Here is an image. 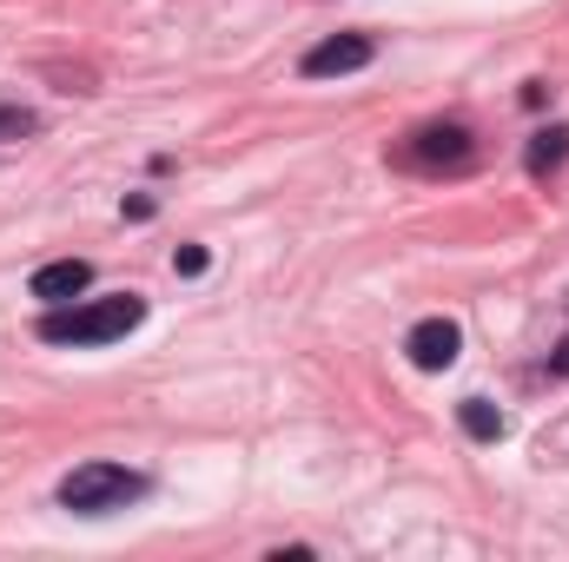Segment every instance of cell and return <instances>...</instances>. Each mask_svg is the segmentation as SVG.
Returning a JSON list of instances; mask_svg holds the SVG:
<instances>
[{"label":"cell","instance_id":"obj_1","mask_svg":"<svg viewBox=\"0 0 569 562\" xmlns=\"http://www.w3.org/2000/svg\"><path fill=\"white\" fill-rule=\"evenodd\" d=\"M140 318H146L140 291H120V298H73V304H53V311L40 318V338L60 344V351H67V344L87 351V344H113V338H127Z\"/></svg>","mask_w":569,"mask_h":562},{"label":"cell","instance_id":"obj_2","mask_svg":"<svg viewBox=\"0 0 569 562\" xmlns=\"http://www.w3.org/2000/svg\"><path fill=\"white\" fill-rule=\"evenodd\" d=\"M146 490H152L146 470H127V463H80V470L60 476V510H73V516H107V510L140 503Z\"/></svg>","mask_w":569,"mask_h":562},{"label":"cell","instance_id":"obj_3","mask_svg":"<svg viewBox=\"0 0 569 562\" xmlns=\"http://www.w3.org/2000/svg\"><path fill=\"white\" fill-rule=\"evenodd\" d=\"M457 351H463V331H457L450 318H425V324H411V338H405V358H411L418 371H450Z\"/></svg>","mask_w":569,"mask_h":562},{"label":"cell","instance_id":"obj_4","mask_svg":"<svg viewBox=\"0 0 569 562\" xmlns=\"http://www.w3.org/2000/svg\"><path fill=\"white\" fill-rule=\"evenodd\" d=\"M371 40L365 33H331V40H318L311 53H305V73L311 80H338V73H358V67H371Z\"/></svg>","mask_w":569,"mask_h":562},{"label":"cell","instance_id":"obj_5","mask_svg":"<svg viewBox=\"0 0 569 562\" xmlns=\"http://www.w3.org/2000/svg\"><path fill=\"white\" fill-rule=\"evenodd\" d=\"M87 284H93V265H87V259H53V265H40V272L27 279V291H33L40 304H73Z\"/></svg>","mask_w":569,"mask_h":562},{"label":"cell","instance_id":"obj_6","mask_svg":"<svg viewBox=\"0 0 569 562\" xmlns=\"http://www.w3.org/2000/svg\"><path fill=\"white\" fill-rule=\"evenodd\" d=\"M563 159H569V127H543V133L530 140V152H523L530 179H550V172H557Z\"/></svg>","mask_w":569,"mask_h":562},{"label":"cell","instance_id":"obj_7","mask_svg":"<svg viewBox=\"0 0 569 562\" xmlns=\"http://www.w3.org/2000/svg\"><path fill=\"white\" fill-rule=\"evenodd\" d=\"M457 423H463L477 443H497V436H503V411L483 404V398H463V404H457Z\"/></svg>","mask_w":569,"mask_h":562},{"label":"cell","instance_id":"obj_8","mask_svg":"<svg viewBox=\"0 0 569 562\" xmlns=\"http://www.w3.org/2000/svg\"><path fill=\"white\" fill-rule=\"evenodd\" d=\"M206 265H212V252H206V245H179V252H172V272H179V279H199Z\"/></svg>","mask_w":569,"mask_h":562},{"label":"cell","instance_id":"obj_9","mask_svg":"<svg viewBox=\"0 0 569 562\" xmlns=\"http://www.w3.org/2000/svg\"><path fill=\"white\" fill-rule=\"evenodd\" d=\"M27 133H33V113H27V107H0V145L27 140Z\"/></svg>","mask_w":569,"mask_h":562}]
</instances>
